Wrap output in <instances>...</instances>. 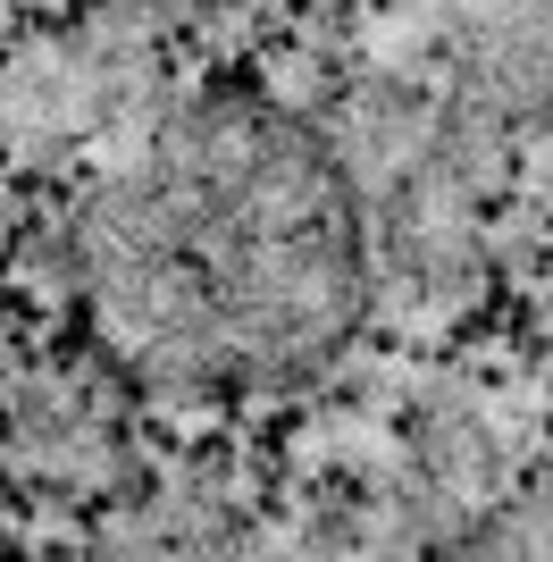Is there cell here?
Returning <instances> with one entry per match:
<instances>
[{"label":"cell","mask_w":553,"mask_h":562,"mask_svg":"<svg viewBox=\"0 0 553 562\" xmlns=\"http://www.w3.org/2000/svg\"><path fill=\"white\" fill-rule=\"evenodd\" d=\"M135 9H210V0H135Z\"/></svg>","instance_id":"cell-2"},{"label":"cell","mask_w":553,"mask_h":562,"mask_svg":"<svg viewBox=\"0 0 553 562\" xmlns=\"http://www.w3.org/2000/svg\"><path fill=\"white\" fill-rule=\"evenodd\" d=\"M361 218L327 143L252 93L160 117L76 218L92 345L168 395L319 370L361 319Z\"/></svg>","instance_id":"cell-1"}]
</instances>
